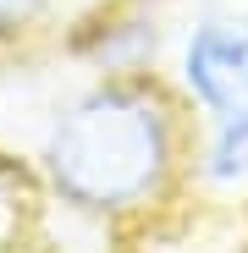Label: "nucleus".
Segmentation results:
<instances>
[{"label": "nucleus", "mask_w": 248, "mask_h": 253, "mask_svg": "<svg viewBox=\"0 0 248 253\" xmlns=\"http://www.w3.org/2000/svg\"><path fill=\"white\" fill-rule=\"evenodd\" d=\"M193 105L160 72H89L33 149L45 204L99 231L138 226L193 193Z\"/></svg>", "instance_id": "nucleus-1"}, {"label": "nucleus", "mask_w": 248, "mask_h": 253, "mask_svg": "<svg viewBox=\"0 0 248 253\" xmlns=\"http://www.w3.org/2000/svg\"><path fill=\"white\" fill-rule=\"evenodd\" d=\"M171 83L193 105V116L248 105V11H215L188 22V33L177 39Z\"/></svg>", "instance_id": "nucleus-2"}, {"label": "nucleus", "mask_w": 248, "mask_h": 253, "mask_svg": "<svg viewBox=\"0 0 248 253\" xmlns=\"http://www.w3.org/2000/svg\"><path fill=\"white\" fill-rule=\"evenodd\" d=\"M160 6L154 0H99L83 6L61 39V50L83 72H154L160 61Z\"/></svg>", "instance_id": "nucleus-3"}, {"label": "nucleus", "mask_w": 248, "mask_h": 253, "mask_svg": "<svg viewBox=\"0 0 248 253\" xmlns=\"http://www.w3.org/2000/svg\"><path fill=\"white\" fill-rule=\"evenodd\" d=\"M193 187L198 193H243L248 187V105L221 110V116H198Z\"/></svg>", "instance_id": "nucleus-4"}, {"label": "nucleus", "mask_w": 248, "mask_h": 253, "mask_svg": "<svg viewBox=\"0 0 248 253\" xmlns=\"http://www.w3.org/2000/svg\"><path fill=\"white\" fill-rule=\"evenodd\" d=\"M45 209V187H39L33 165H17L11 154H0V242H17L28 231V215Z\"/></svg>", "instance_id": "nucleus-5"}, {"label": "nucleus", "mask_w": 248, "mask_h": 253, "mask_svg": "<svg viewBox=\"0 0 248 253\" xmlns=\"http://www.w3.org/2000/svg\"><path fill=\"white\" fill-rule=\"evenodd\" d=\"M61 11H66V0H0V50L39 39Z\"/></svg>", "instance_id": "nucleus-6"}]
</instances>
